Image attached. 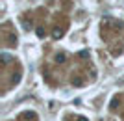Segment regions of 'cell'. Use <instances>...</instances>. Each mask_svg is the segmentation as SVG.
<instances>
[{"label": "cell", "instance_id": "6da1fadb", "mask_svg": "<svg viewBox=\"0 0 124 121\" xmlns=\"http://www.w3.org/2000/svg\"><path fill=\"white\" fill-rule=\"evenodd\" d=\"M57 62H59V63H63V62H65V60H67V54H57Z\"/></svg>", "mask_w": 124, "mask_h": 121}, {"label": "cell", "instance_id": "7a4b0ae2", "mask_svg": "<svg viewBox=\"0 0 124 121\" xmlns=\"http://www.w3.org/2000/svg\"><path fill=\"white\" fill-rule=\"evenodd\" d=\"M52 36H54V39H57V37H61V30H59V28H56V30H54V34H52Z\"/></svg>", "mask_w": 124, "mask_h": 121}, {"label": "cell", "instance_id": "3957f363", "mask_svg": "<svg viewBox=\"0 0 124 121\" xmlns=\"http://www.w3.org/2000/svg\"><path fill=\"white\" fill-rule=\"evenodd\" d=\"M37 36H39V37H45V30H43V28H37Z\"/></svg>", "mask_w": 124, "mask_h": 121}, {"label": "cell", "instance_id": "277c9868", "mask_svg": "<svg viewBox=\"0 0 124 121\" xmlns=\"http://www.w3.org/2000/svg\"><path fill=\"white\" fill-rule=\"evenodd\" d=\"M78 121H87V119H85V117H80V119H78Z\"/></svg>", "mask_w": 124, "mask_h": 121}]
</instances>
